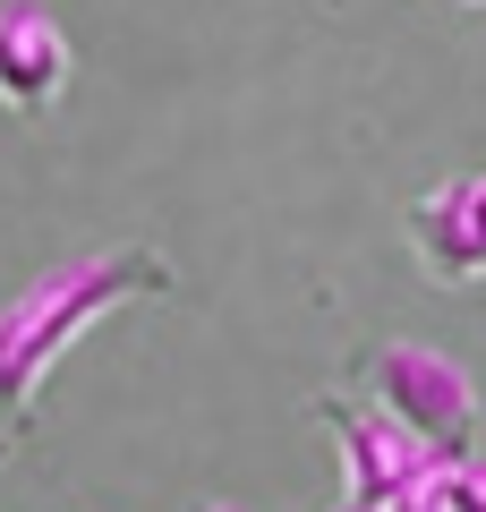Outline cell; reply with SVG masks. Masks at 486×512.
I'll return each mask as SVG.
<instances>
[{
    "label": "cell",
    "instance_id": "1",
    "mask_svg": "<svg viewBox=\"0 0 486 512\" xmlns=\"http://www.w3.org/2000/svg\"><path fill=\"white\" fill-rule=\"evenodd\" d=\"M180 274L162 248L111 239V248H77L43 265L9 308H0V461H18L43 427V384H52L60 350H77L103 316L137 308V299H171Z\"/></svg>",
    "mask_w": 486,
    "mask_h": 512
},
{
    "label": "cell",
    "instance_id": "2",
    "mask_svg": "<svg viewBox=\"0 0 486 512\" xmlns=\"http://www.w3.org/2000/svg\"><path fill=\"white\" fill-rule=\"evenodd\" d=\"M359 384H367V410H384L435 470L478 461V384L461 376V359L427 342H376L359 359Z\"/></svg>",
    "mask_w": 486,
    "mask_h": 512
},
{
    "label": "cell",
    "instance_id": "3",
    "mask_svg": "<svg viewBox=\"0 0 486 512\" xmlns=\"http://www.w3.org/2000/svg\"><path fill=\"white\" fill-rule=\"evenodd\" d=\"M307 410H316V419L333 427V444H342V504H359V512H393V504H418V495H427L435 461L418 453V444L401 436L384 410L350 402V393H316Z\"/></svg>",
    "mask_w": 486,
    "mask_h": 512
},
{
    "label": "cell",
    "instance_id": "4",
    "mask_svg": "<svg viewBox=\"0 0 486 512\" xmlns=\"http://www.w3.org/2000/svg\"><path fill=\"white\" fill-rule=\"evenodd\" d=\"M410 248H418V265H427L435 282H452V291L486 282V171H461V180L427 188V197L410 205Z\"/></svg>",
    "mask_w": 486,
    "mask_h": 512
},
{
    "label": "cell",
    "instance_id": "5",
    "mask_svg": "<svg viewBox=\"0 0 486 512\" xmlns=\"http://www.w3.org/2000/svg\"><path fill=\"white\" fill-rule=\"evenodd\" d=\"M69 35H60L52 9L18 0V9H0V103L18 111V120H43V111L69 94Z\"/></svg>",
    "mask_w": 486,
    "mask_h": 512
},
{
    "label": "cell",
    "instance_id": "6",
    "mask_svg": "<svg viewBox=\"0 0 486 512\" xmlns=\"http://www.w3.org/2000/svg\"><path fill=\"white\" fill-rule=\"evenodd\" d=\"M427 504L435 512H486V461H452V470L427 478Z\"/></svg>",
    "mask_w": 486,
    "mask_h": 512
},
{
    "label": "cell",
    "instance_id": "7",
    "mask_svg": "<svg viewBox=\"0 0 486 512\" xmlns=\"http://www.w3.org/2000/svg\"><path fill=\"white\" fill-rule=\"evenodd\" d=\"M333 512H359V504H333ZM393 512H435V504H427V495H418V504H393Z\"/></svg>",
    "mask_w": 486,
    "mask_h": 512
},
{
    "label": "cell",
    "instance_id": "8",
    "mask_svg": "<svg viewBox=\"0 0 486 512\" xmlns=\"http://www.w3.org/2000/svg\"><path fill=\"white\" fill-rule=\"evenodd\" d=\"M188 512H239V504H188Z\"/></svg>",
    "mask_w": 486,
    "mask_h": 512
},
{
    "label": "cell",
    "instance_id": "9",
    "mask_svg": "<svg viewBox=\"0 0 486 512\" xmlns=\"http://www.w3.org/2000/svg\"><path fill=\"white\" fill-rule=\"evenodd\" d=\"M461 9H486V0H461Z\"/></svg>",
    "mask_w": 486,
    "mask_h": 512
}]
</instances>
